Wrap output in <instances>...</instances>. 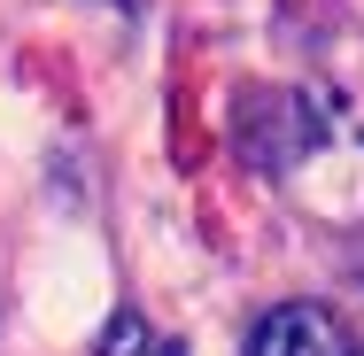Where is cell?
I'll return each instance as SVG.
<instances>
[{
	"mask_svg": "<svg viewBox=\"0 0 364 356\" xmlns=\"http://www.w3.org/2000/svg\"><path fill=\"white\" fill-rule=\"evenodd\" d=\"M240 356H349V341H341V325H333L326 310L287 302V310H272V318L248 325Z\"/></svg>",
	"mask_w": 364,
	"mask_h": 356,
	"instance_id": "6da1fadb",
	"label": "cell"
},
{
	"mask_svg": "<svg viewBox=\"0 0 364 356\" xmlns=\"http://www.w3.org/2000/svg\"><path fill=\"white\" fill-rule=\"evenodd\" d=\"M109 8H132V0H109Z\"/></svg>",
	"mask_w": 364,
	"mask_h": 356,
	"instance_id": "7a4b0ae2",
	"label": "cell"
}]
</instances>
